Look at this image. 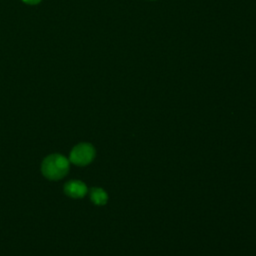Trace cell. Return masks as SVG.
Segmentation results:
<instances>
[{
    "mask_svg": "<svg viewBox=\"0 0 256 256\" xmlns=\"http://www.w3.org/2000/svg\"><path fill=\"white\" fill-rule=\"evenodd\" d=\"M91 200L97 205H103L107 201V194L101 188H93L91 190Z\"/></svg>",
    "mask_w": 256,
    "mask_h": 256,
    "instance_id": "277c9868",
    "label": "cell"
},
{
    "mask_svg": "<svg viewBox=\"0 0 256 256\" xmlns=\"http://www.w3.org/2000/svg\"><path fill=\"white\" fill-rule=\"evenodd\" d=\"M95 156L94 147L89 143H80L70 152V161L75 165L83 166L89 164Z\"/></svg>",
    "mask_w": 256,
    "mask_h": 256,
    "instance_id": "7a4b0ae2",
    "label": "cell"
},
{
    "mask_svg": "<svg viewBox=\"0 0 256 256\" xmlns=\"http://www.w3.org/2000/svg\"><path fill=\"white\" fill-rule=\"evenodd\" d=\"M24 3H27V4H31V5H34V4H37L39 3L41 0H22Z\"/></svg>",
    "mask_w": 256,
    "mask_h": 256,
    "instance_id": "5b68a950",
    "label": "cell"
},
{
    "mask_svg": "<svg viewBox=\"0 0 256 256\" xmlns=\"http://www.w3.org/2000/svg\"><path fill=\"white\" fill-rule=\"evenodd\" d=\"M41 170L50 180L61 179L69 171V160L61 154H51L43 160Z\"/></svg>",
    "mask_w": 256,
    "mask_h": 256,
    "instance_id": "6da1fadb",
    "label": "cell"
},
{
    "mask_svg": "<svg viewBox=\"0 0 256 256\" xmlns=\"http://www.w3.org/2000/svg\"><path fill=\"white\" fill-rule=\"evenodd\" d=\"M64 192L72 198H81L87 193V187L79 180H72L65 184Z\"/></svg>",
    "mask_w": 256,
    "mask_h": 256,
    "instance_id": "3957f363",
    "label": "cell"
}]
</instances>
